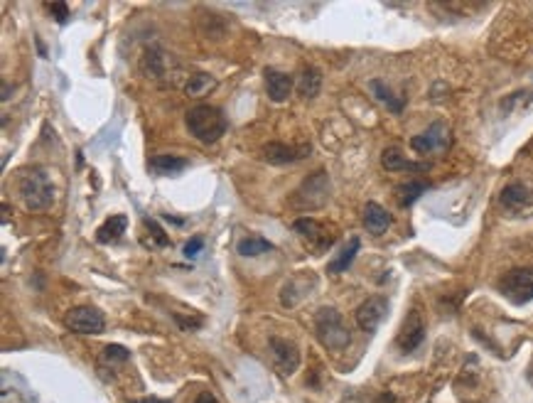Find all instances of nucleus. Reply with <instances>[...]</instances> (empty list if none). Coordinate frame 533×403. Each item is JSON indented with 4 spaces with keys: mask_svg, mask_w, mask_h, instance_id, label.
<instances>
[{
    "mask_svg": "<svg viewBox=\"0 0 533 403\" xmlns=\"http://www.w3.org/2000/svg\"><path fill=\"white\" fill-rule=\"evenodd\" d=\"M430 189L428 182H420V180H413V182H405L399 187V205L401 207H410L413 202H418L423 194Z\"/></svg>",
    "mask_w": 533,
    "mask_h": 403,
    "instance_id": "23",
    "label": "nucleus"
},
{
    "mask_svg": "<svg viewBox=\"0 0 533 403\" xmlns=\"http://www.w3.org/2000/svg\"><path fill=\"white\" fill-rule=\"evenodd\" d=\"M388 312V300L381 295H372L361 302L359 310H356V325H359L364 332L374 334L378 329V325L383 323Z\"/></svg>",
    "mask_w": 533,
    "mask_h": 403,
    "instance_id": "10",
    "label": "nucleus"
},
{
    "mask_svg": "<svg viewBox=\"0 0 533 403\" xmlns=\"http://www.w3.org/2000/svg\"><path fill=\"white\" fill-rule=\"evenodd\" d=\"M359 248H361L359 237H351L349 241H347V246L340 251V256L334 258V261H329V266H327L329 273H344V271H349V266L354 264L356 253H359Z\"/></svg>",
    "mask_w": 533,
    "mask_h": 403,
    "instance_id": "20",
    "label": "nucleus"
},
{
    "mask_svg": "<svg viewBox=\"0 0 533 403\" xmlns=\"http://www.w3.org/2000/svg\"><path fill=\"white\" fill-rule=\"evenodd\" d=\"M310 151L313 148L307 146H288V143H278V140H273V143H268V146L263 148V157L270 162V165H290V162H297V160H305V157H310Z\"/></svg>",
    "mask_w": 533,
    "mask_h": 403,
    "instance_id": "11",
    "label": "nucleus"
},
{
    "mask_svg": "<svg viewBox=\"0 0 533 403\" xmlns=\"http://www.w3.org/2000/svg\"><path fill=\"white\" fill-rule=\"evenodd\" d=\"M152 175H160V178H170V175H180L189 167V160L184 157H177V155H155L150 157L148 162Z\"/></svg>",
    "mask_w": 533,
    "mask_h": 403,
    "instance_id": "16",
    "label": "nucleus"
},
{
    "mask_svg": "<svg viewBox=\"0 0 533 403\" xmlns=\"http://www.w3.org/2000/svg\"><path fill=\"white\" fill-rule=\"evenodd\" d=\"M410 148L418 153H442L450 148V128H447V123H442V121H435V123L428 126L423 133L413 135L410 138Z\"/></svg>",
    "mask_w": 533,
    "mask_h": 403,
    "instance_id": "7",
    "label": "nucleus"
},
{
    "mask_svg": "<svg viewBox=\"0 0 533 403\" xmlns=\"http://www.w3.org/2000/svg\"><path fill=\"white\" fill-rule=\"evenodd\" d=\"M292 232L313 248L315 253L327 251V248H332L334 241H337V232L329 229V226H324L322 221L313 219V216H302V219L292 221Z\"/></svg>",
    "mask_w": 533,
    "mask_h": 403,
    "instance_id": "4",
    "label": "nucleus"
},
{
    "mask_svg": "<svg viewBox=\"0 0 533 403\" xmlns=\"http://www.w3.org/2000/svg\"><path fill=\"white\" fill-rule=\"evenodd\" d=\"M64 325L67 329H71L76 334H101L106 329V318H103V312L98 307L79 305L67 312Z\"/></svg>",
    "mask_w": 533,
    "mask_h": 403,
    "instance_id": "6",
    "label": "nucleus"
},
{
    "mask_svg": "<svg viewBox=\"0 0 533 403\" xmlns=\"http://www.w3.org/2000/svg\"><path fill=\"white\" fill-rule=\"evenodd\" d=\"M236 251L241 253V256L254 258V256H261V253H265V251H273V243L265 241L263 237H246V239L238 241Z\"/></svg>",
    "mask_w": 533,
    "mask_h": 403,
    "instance_id": "25",
    "label": "nucleus"
},
{
    "mask_svg": "<svg viewBox=\"0 0 533 403\" xmlns=\"http://www.w3.org/2000/svg\"><path fill=\"white\" fill-rule=\"evenodd\" d=\"M143 71L148 76H162V71H165V52L160 47H150L143 54Z\"/></svg>",
    "mask_w": 533,
    "mask_h": 403,
    "instance_id": "26",
    "label": "nucleus"
},
{
    "mask_svg": "<svg viewBox=\"0 0 533 403\" xmlns=\"http://www.w3.org/2000/svg\"><path fill=\"white\" fill-rule=\"evenodd\" d=\"M8 96H10V86L3 84V101H8Z\"/></svg>",
    "mask_w": 533,
    "mask_h": 403,
    "instance_id": "33",
    "label": "nucleus"
},
{
    "mask_svg": "<svg viewBox=\"0 0 533 403\" xmlns=\"http://www.w3.org/2000/svg\"><path fill=\"white\" fill-rule=\"evenodd\" d=\"M265 92H268L270 101H286L292 92V76L275 69H265Z\"/></svg>",
    "mask_w": 533,
    "mask_h": 403,
    "instance_id": "14",
    "label": "nucleus"
},
{
    "mask_svg": "<svg viewBox=\"0 0 533 403\" xmlns=\"http://www.w3.org/2000/svg\"><path fill=\"white\" fill-rule=\"evenodd\" d=\"M202 251H204V239L202 237H194V239H189V241L184 243V256L187 258H197Z\"/></svg>",
    "mask_w": 533,
    "mask_h": 403,
    "instance_id": "30",
    "label": "nucleus"
},
{
    "mask_svg": "<svg viewBox=\"0 0 533 403\" xmlns=\"http://www.w3.org/2000/svg\"><path fill=\"white\" fill-rule=\"evenodd\" d=\"M214 86H216L214 76L204 74V71H197V74L189 76L187 86H184V92H187L189 96H204V94H209Z\"/></svg>",
    "mask_w": 533,
    "mask_h": 403,
    "instance_id": "24",
    "label": "nucleus"
},
{
    "mask_svg": "<svg viewBox=\"0 0 533 403\" xmlns=\"http://www.w3.org/2000/svg\"><path fill=\"white\" fill-rule=\"evenodd\" d=\"M499 202L507 207V209H523V207L531 202V189L523 182H512L501 189Z\"/></svg>",
    "mask_w": 533,
    "mask_h": 403,
    "instance_id": "17",
    "label": "nucleus"
},
{
    "mask_svg": "<svg viewBox=\"0 0 533 403\" xmlns=\"http://www.w3.org/2000/svg\"><path fill=\"white\" fill-rule=\"evenodd\" d=\"M20 194L22 202L30 212H44L52 207L54 202V185L49 180V175L42 167H30V170H22L20 175Z\"/></svg>",
    "mask_w": 533,
    "mask_h": 403,
    "instance_id": "2",
    "label": "nucleus"
},
{
    "mask_svg": "<svg viewBox=\"0 0 533 403\" xmlns=\"http://www.w3.org/2000/svg\"><path fill=\"white\" fill-rule=\"evenodd\" d=\"M268 347H270V354H273V361L278 366L280 374H295L297 366H300V350H297V344L292 339H283V337H270L268 339Z\"/></svg>",
    "mask_w": 533,
    "mask_h": 403,
    "instance_id": "8",
    "label": "nucleus"
},
{
    "mask_svg": "<svg viewBox=\"0 0 533 403\" xmlns=\"http://www.w3.org/2000/svg\"><path fill=\"white\" fill-rule=\"evenodd\" d=\"M369 86H372V94H374V96H376L381 103H386V108H388L391 113H401V111H403L405 101H403V98H399V96H394V92H391V89H388V86L383 84L381 79H374Z\"/></svg>",
    "mask_w": 533,
    "mask_h": 403,
    "instance_id": "22",
    "label": "nucleus"
},
{
    "mask_svg": "<svg viewBox=\"0 0 533 403\" xmlns=\"http://www.w3.org/2000/svg\"><path fill=\"white\" fill-rule=\"evenodd\" d=\"M297 197H305L307 207H320L327 202L329 197V178L324 172H315L313 178H307L305 185L300 187Z\"/></svg>",
    "mask_w": 533,
    "mask_h": 403,
    "instance_id": "12",
    "label": "nucleus"
},
{
    "mask_svg": "<svg viewBox=\"0 0 533 403\" xmlns=\"http://www.w3.org/2000/svg\"><path fill=\"white\" fill-rule=\"evenodd\" d=\"M125 229H128V216L116 214V216H111V219H106L101 226H98L96 241L98 243H116L125 234Z\"/></svg>",
    "mask_w": 533,
    "mask_h": 403,
    "instance_id": "18",
    "label": "nucleus"
},
{
    "mask_svg": "<svg viewBox=\"0 0 533 403\" xmlns=\"http://www.w3.org/2000/svg\"><path fill=\"white\" fill-rule=\"evenodd\" d=\"M130 359V352L121 344H108L106 350H103V361L108 364H116V361H128Z\"/></svg>",
    "mask_w": 533,
    "mask_h": 403,
    "instance_id": "28",
    "label": "nucleus"
},
{
    "mask_svg": "<svg viewBox=\"0 0 533 403\" xmlns=\"http://www.w3.org/2000/svg\"><path fill=\"white\" fill-rule=\"evenodd\" d=\"M130 403H170V401H162V398H140V401H130Z\"/></svg>",
    "mask_w": 533,
    "mask_h": 403,
    "instance_id": "32",
    "label": "nucleus"
},
{
    "mask_svg": "<svg viewBox=\"0 0 533 403\" xmlns=\"http://www.w3.org/2000/svg\"><path fill=\"white\" fill-rule=\"evenodd\" d=\"M143 224H146V229H148V239H143V243H146V246H150V248H167V246H170V237H167L160 226H157L155 219L146 216V219H143Z\"/></svg>",
    "mask_w": 533,
    "mask_h": 403,
    "instance_id": "27",
    "label": "nucleus"
},
{
    "mask_svg": "<svg viewBox=\"0 0 533 403\" xmlns=\"http://www.w3.org/2000/svg\"><path fill=\"white\" fill-rule=\"evenodd\" d=\"M12 393V403H33L35 393L30 391L27 381L20 374H12L10 369H3V401H8Z\"/></svg>",
    "mask_w": 533,
    "mask_h": 403,
    "instance_id": "13",
    "label": "nucleus"
},
{
    "mask_svg": "<svg viewBox=\"0 0 533 403\" xmlns=\"http://www.w3.org/2000/svg\"><path fill=\"white\" fill-rule=\"evenodd\" d=\"M184 126H187L189 135L197 138L200 143H216L229 128L227 116L221 113V108L209 106V103H200V106L189 108L187 116H184Z\"/></svg>",
    "mask_w": 533,
    "mask_h": 403,
    "instance_id": "1",
    "label": "nucleus"
},
{
    "mask_svg": "<svg viewBox=\"0 0 533 403\" xmlns=\"http://www.w3.org/2000/svg\"><path fill=\"white\" fill-rule=\"evenodd\" d=\"M194 403H219V401H216V396H214V393H209V391H202L200 396L194 398Z\"/></svg>",
    "mask_w": 533,
    "mask_h": 403,
    "instance_id": "31",
    "label": "nucleus"
},
{
    "mask_svg": "<svg viewBox=\"0 0 533 403\" xmlns=\"http://www.w3.org/2000/svg\"><path fill=\"white\" fill-rule=\"evenodd\" d=\"M501 295L514 305H526L533 300V268H514L499 280Z\"/></svg>",
    "mask_w": 533,
    "mask_h": 403,
    "instance_id": "5",
    "label": "nucleus"
},
{
    "mask_svg": "<svg viewBox=\"0 0 533 403\" xmlns=\"http://www.w3.org/2000/svg\"><path fill=\"white\" fill-rule=\"evenodd\" d=\"M49 12L54 15V20L60 22V25H64L67 20H69V6L67 3H49Z\"/></svg>",
    "mask_w": 533,
    "mask_h": 403,
    "instance_id": "29",
    "label": "nucleus"
},
{
    "mask_svg": "<svg viewBox=\"0 0 533 403\" xmlns=\"http://www.w3.org/2000/svg\"><path fill=\"white\" fill-rule=\"evenodd\" d=\"M391 221H394L391 214H388L381 205H376V202H369V205L364 207V226H367V232L374 234V237H381L388 226H391Z\"/></svg>",
    "mask_w": 533,
    "mask_h": 403,
    "instance_id": "15",
    "label": "nucleus"
},
{
    "mask_svg": "<svg viewBox=\"0 0 533 403\" xmlns=\"http://www.w3.org/2000/svg\"><path fill=\"white\" fill-rule=\"evenodd\" d=\"M381 165L386 167L388 172L420 170V167H423V165H418V162H410L408 157H405L403 153L399 151V148H386V151L381 153Z\"/></svg>",
    "mask_w": 533,
    "mask_h": 403,
    "instance_id": "21",
    "label": "nucleus"
},
{
    "mask_svg": "<svg viewBox=\"0 0 533 403\" xmlns=\"http://www.w3.org/2000/svg\"><path fill=\"white\" fill-rule=\"evenodd\" d=\"M322 89V71L317 67H305L297 79V94L302 98H315Z\"/></svg>",
    "mask_w": 533,
    "mask_h": 403,
    "instance_id": "19",
    "label": "nucleus"
},
{
    "mask_svg": "<svg viewBox=\"0 0 533 403\" xmlns=\"http://www.w3.org/2000/svg\"><path fill=\"white\" fill-rule=\"evenodd\" d=\"M423 339H426V323H423V315H420V310H410L408 312V318L403 320V325H401V332H399V350L403 352V354H410V352H415L423 344Z\"/></svg>",
    "mask_w": 533,
    "mask_h": 403,
    "instance_id": "9",
    "label": "nucleus"
},
{
    "mask_svg": "<svg viewBox=\"0 0 533 403\" xmlns=\"http://www.w3.org/2000/svg\"><path fill=\"white\" fill-rule=\"evenodd\" d=\"M315 332H317L320 342L327 347V350H347L351 342L349 327L344 325V318H342L340 310L334 307H320L317 315H315Z\"/></svg>",
    "mask_w": 533,
    "mask_h": 403,
    "instance_id": "3",
    "label": "nucleus"
}]
</instances>
